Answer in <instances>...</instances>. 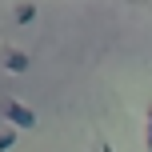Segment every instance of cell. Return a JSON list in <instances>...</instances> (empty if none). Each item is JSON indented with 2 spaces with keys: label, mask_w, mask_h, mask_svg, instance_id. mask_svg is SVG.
Here are the masks:
<instances>
[{
  "label": "cell",
  "mask_w": 152,
  "mask_h": 152,
  "mask_svg": "<svg viewBox=\"0 0 152 152\" xmlns=\"http://www.w3.org/2000/svg\"><path fill=\"white\" fill-rule=\"evenodd\" d=\"M12 140H16L12 132H0V152H4V148H12Z\"/></svg>",
  "instance_id": "2"
},
{
  "label": "cell",
  "mask_w": 152,
  "mask_h": 152,
  "mask_svg": "<svg viewBox=\"0 0 152 152\" xmlns=\"http://www.w3.org/2000/svg\"><path fill=\"white\" fill-rule=\"evenodd\" d=\"M8 116H12V124H24V128L32 124V112H28V108H20V104H8Z\"/></svg>",
  "instance_id": "1"
},
{
  "label": "cell",
  "mask_w": 152,
  "mask_h": 152,
  "mask_svg": "<svg viewBox=\"0 0 152 152\" xmlns=\"http://www.w3.org/2000/svg\"><path fill=\"white\" fill-rule=\"evenodd\" d=\"M148 144H152V132H148Z\"/></svg>",
  "instance_id": "3"
}]
</instances>
